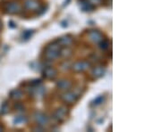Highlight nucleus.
<instances>
[{"mask_svg": "<svg viewBox=\"0 0 161 132\" xmlns=\"http://www.w3.org/2000/svg\"><path fill=\"white\" fill-rule=\"evenodd\" d=\"M62 99L64 101L67 102V103H74L76 101L77 99V97L75 96L74 93H71V92H68V93H65L62 96Z\"/></svg>", "mask_w": 161, "mask_h": 132, "instance_id": "nucleus-4", "label": "nucleus"}, {"mask_svg": "<svg viewBox=\"0 0 161 132\" xmlns=\"http://www.w3.org/2000/svg\"><path fill=\"white\" fill-rule=\"evenodd\" d=\"M60 55V49L59 46L57 45L56 43H53L52 45H49L47 48L46 57L49 60H54L57 59Z\"/></svg>", "mask_w": 161, "mask_h": 132, "instance_id": "nucleus-1", "label": "nucleus"}, {"mask_svg": "<svg viewBox=\"0 0 161 132\" xmlns=\"http://www.w3.org/2000/svg\"><path fill=\"white\" fill-rule=\"evenodd\" d=\"M22 97V92L20 90H14L12 93V98H20Z\"/></svg>", "mask_w": 161, "mask_h": 132, "instance_id": "nucleus-14", "label": "nucleus"}, {"mask_svg": "<svg viewBox=\"0 0 161 132\" xmlns=\"http://www.w3.org/2000/svg\"><path fill=\"white\" fill-rule=\"evenodd\" d=\"M1 130H2V128H1V127H0V131H1Z\"/></svg>", "mask_w": 161, "mask_h": 132, "instance_id": "nucleus-18", "label": "nucleus"}, {"mask_svg": "<svg viewBox=\"0 0 161 132\" xmlns=\"http://www.w3.org/2000/svg\"><path fill=\"white\" fill-rule=\"evenodd\" d=\"M89 36H90V39H91L92 41L96 42V43H97V42H101V41L103 40L101 33L97 31V30H92V31L89 33Z\"/></svg>", "mask_w": 161, "mask_h": 132, "instance_id": "nucleus-3", "label": "nucleus"}, {"mask_svg": "<svg viewBox=\"0 0 161 132\" xmlns=\"http://www.w3.org/2000/svg\"><path fill=\"white\" fill-rule=\"evenodd\" d=\"M72 42H73V40L70 37H64L62 39H60V40H59V43L64 46H70L72 44Z\"/></svg>", "mask_w": 161, "mask_h": 132, "instance_id": "nucleus-10", "label": "nucleus"}, {"mask_svg": "<svg viewBox=\"0 0 161 132\" xmlns=\"http://www.w3.org/2000/svg\"><path fill=\"white\" fill-rule=\"evenodd\" d=\"M108 47V41L102 40V42L100 43V48L105 50V49H107Z\"/></svg>", "mask_w": 161, "mask_h": 132, "instance_id": "nucleus-15", "label": "nucleus"}, {"mask_svg": "<svg viewBox=\"0 0 161 132\" xmlns=\"http://www.w3.org/2000/svg\"><path fill=\"white\" fill-rule=\"evenodd\" d=\"M89 66H90V63H87V62H84V61H82V62H77V63H75L74 64L73 69L76 71H84V70L88 69Z\"/></svg>", "mask_w": 161, "mask_h": 132, "instance_id": "nucleus-2", "label": "nucleus"}, {"mask_svg": "<svg viewBox=\"0 0 161 132\" xmlns=\"http://www.w3.org/2000/svg\"><path fill=\"white\" fill-rule=\"evenodd\" d=\"M80 4L81 5V8L83 9V11H90V10L92 9V4L89 3V2H83V1H81V3H80Z\"/></svg>", "mask_w": 161, "mask_h": 132, "instance_id": "nucleus-13", "label": "nucleus"}, {"mask_svg": "<svg viewBox=\"0 0 161 132\" xmlns=\"http://www.w3.org/2000/svg\"><path fill=\"white\" fill-rule=\"evenodd\" d=\"M21 10V6L17 3H14L13 2L11 4L8 5V7H7V12L10 13H16L18 12H20Z\"/></svg>", "mask_w": 161, "mask_h": 132, "instance_id": "nucleus-5", "label": "nucleus"}, {"mask_svg": "<svg viewBox=\"0 0 161 132\" xmlns=\"http://www.w3.org/2000/svg\"><path fill=\"white\" fill-rule=\"evenodd\" d=\"M89 1H90L91 4H97V5H98L101 0H89Z\"/></svg>", "mask_w": 161, "mask_h": 132, "instance_id": "nucleus-17", "label": "nucleus"}, {"mask_svg": "<svg viewBox=\"0 0 161 132\" xmlns=\"http://www.w3.org/2000/svg\"><path fill=\"white\" fill-rule=\"evenodd\" d=\"M36 121L37 122L41 125V126H43V125H46L47 124V122H48V119H47V117L46 115L42 114H36Z\"/></svg>", "mask_w": 161, "mask_h": 132, "instance_id": "nucleus-6", "label": "nucleus"}, {"mask_svg": "<svg viewBox=\"0 0 161 132\" xmlns=\"http://www.w3.org/2000/svg\"><path fill=\"white\" fill-rule=\"evenodd\" d=\"M58 86L61 89H67V88H69L70 87H71V83H70L69 81H60V82H58Z\"/></svg>", "mask_w": 161, "mask_h": 132, "instance_id": "nucleus-12", "label": "nucleus"}, {"mask_svg": "<svg viewBox=\"0 0 161 132\" xmlns=\"http://www.w3.org/2000/svg\"><path fill=\"white\" fill-rule=\"evenodd\" d=\"M66 114V111L64 108H61V109H58L56 113H55V118L57 120H62L64 118Z\"/></svg>", "mask_w": 161, "mask_h": 132, "instance_id": "nucleus-9", "label": "nucleus"}, {"mask_svg": "<svg viewBox=\"0 0 161 132\" xmlns=\"http://www.w3.org/2000/svg\"><path fill=\"white\" fill-rule=\"evenodd\" d=\"M25 6L28 8V9H31V10H34L37 9L39 7V4L36 0H28L26 3H25Z\"/></svg>", "mask_w": 161, "mask_h": 132, "instance_id": "nucleus-7", "label": "nucleus"}, {"mask_svg": "<svg viewBox=\"0 0 161 132\" xmlns=\"http://www.w3.org/2000/svg\"><path fill=\"white\" fill-rule=\"evenodd\" d=\"M104 72H105V70H104V68H102V67H97V68H95V69L93 70L92 74L94 75L96 78H98V77L102 76Z\"/></svg>", "mask_w": 161, "mask_h": 132, "instance_id": "nucleus-11", "label": "nucleus"}, {"mask_svg": "<svg viewBox=\"0 0 161 132\" xmlns=\"http://www.w3.org/2000/svg\"><path fill=\"white\" fill-rule=\"evenodd\" d=\"M0 27H1V24H0Z\"/></svg>", "mask_w": 161, "mask_h": 132, "instance_id": "nucleus-19", "label": "nucleus"}, {"mask_svg": "<svg viewBox=\"0 0 161 132\" xmlns=\"http://www.w3.org/2000/svg\"><path fill=\"white\" fill-rule=\"evenodd\" d=\"M57 74V71L53 68H47L45 71H44V75L46 76L47 79H51V78H54Z\"/></svg>", "mask_w": 161, "mask_h": 132, "instance_id": "nucleus-8", "label": "nucleus"}, {"mask_svg": "<svg viewBox=\"0 0 161 132\" xmlns=\"http://www.w3.org/2000/svg\"><path fill=\"white\" fill-rule=\"evenodd\" d=\"M102 101H103V98L102 97H99L96 99V101H94V103H96V104H99L100 103H102Z\"/></svg>", "mask_w": 161, "mask_h": 132, "instance_id": "nucleus-16", "label": "nucleus"}]
</instances>
